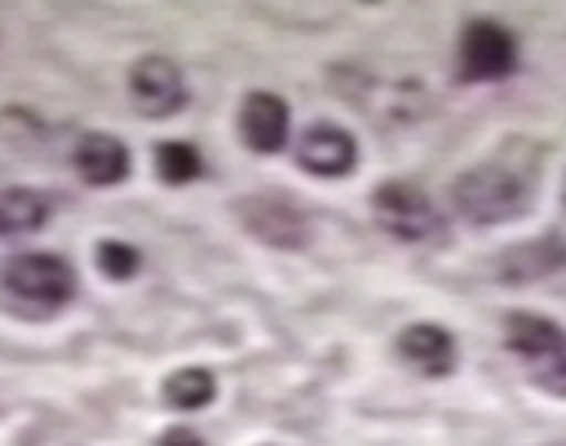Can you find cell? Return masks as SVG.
<instances>
[{
    "label": "cell",
    "instance_id": "cell-1",
    "mask_svg": "<svg viewBox=\"0 0 566 446\" xmlns=\"http://www.w3.org/2000/svg\"><path fill=\"white\" fill-rule=\"evenodd\" d=\"M538 188V153L524 142L495 149L453 181V203L471 224H510L524 217Z\"/></svg>",
    "mask_w": 566,
    "mask_h": 446
},
{
    "label": "cell",
    "instance_id": "cell-2",
    "mask_svg": "<svg viewBox=\"0 0 566 446\" xmlns=\"http://www.w3.org/2000/svg\"><path fill=\"white\" fill-rule=\"evenodd\" d=\"M503 341L542 390L566 397V330L535 312H510Z\"/></svg>",
    "mask_w": 566,
    "mask_h": 446
},
{
    "label": "cell",
    "instance_id": "cell-3",
    "mask_svg": "<svg viewBox=\"0 0 566 446\" xmlns=\"http://www.w3.org/2000/svg\"><path fill=\"white\" fill-rule=\"evenodd\" d=\"M371 212L386 235L407 245H424L447 238V220L439 206L429 199V191L411 181H382L371 191Z\"/></svg>",
    "mask_w": 566,
    "mask_h": 446
},
{
    "label": "cell",
    "instance_id": "cell-4",
    "mask_svg": "<svg viewBox=\"0 0 566 446\" xmlns=\"http://www.w3.org/2000/svg\"><path fill=\"white\" fill-rule=\"evenodd\" d=\"M0 283L18 301L35 309H64L78 291V277L71 270V262L50 252H22L11 256L0 270Z\"/></svg>",
    "mask_w": 566,
    "mask_h": 446
},
{
    "label": "cell",
    "instance_id": "cell-5",
    "mask_svg": "<svg viewBox=\"0 0 566 446\" xmlns=\"http://www.w3.org/2000/svg\"><path fill=\"white\" fill-rule=\"evenodd\" d=\"M517 68V40L495 22H471L460 35V75L468 82H500Z\"/></svg>",
    "mask_w": 566,
    "mask_h": 446
},
{
    "label": "cell",
    "instance_id": "cell-6",
    "mask_svg": "<svg viewBox=\"0 0 566 446\" xmlns=\"http://www.w3.org/2000/svg\"><path fill=\"white\" fill-rule=\"evenodd\" d=\"M128 89H132L138 114H146V117H174L188 103V85H185L181 68L167 58H159V53L142 58L132 68Z\"/></svg>",
    "mask_w": 566,
    "mask_h": 446
},
{
    "label": "cell",
    "instance_id": "cell-7",
    "mask_svg": "<svg viewBox=\"0 0 566 446\" xmlns=\"http://www.w3.org/2000/svg\"><path fill=\"white\" fill-rule=\"evenodd\" d=\"M297 167L308 170L312 177H347L358 167V142L347 128L333 121L308 124L297 138Z\"/></svg>",
    "mask_w": 566,
    "mask_h": 446
},
{
    "label": "cell",
    "instance_id": "cell-8",
    "mask_svg": "<svg viewBox=\"0 0 566 446\" xmlns=\"http://www.w3.org/2000/svg\"><path fill=\"white\" fill-rule=\"evenodd\" d=\"M238 132L252 153H280L291 138V106L276 93H248L238 111Z\"/></svg>",
    "mask_w": 566,
    "mask_h": 446
},
{
    "label": "cell",
    "instance_id": "cell-9",
    "mask_svg": "<svg viewBox=\"0 0 566 446\" xmlns=\"http://www.w3.org/2000/svg\"><path fill=\"white\" fill-rule=\"evenodd\" d=\"M397 354L407 369H415L424 380H447L457 369V341L450 336V330L436 323H415L400 330Z\"/></svg>",
    "mask_w": 566,
    "mask_h": 446
},
{
    "label": "cell",
    "instance_id": "cell-10",
    "mask_svg": "<svg viewBox=\"0 0 566 446\" xmlns=\"http://www.w3.org/2000/svg\"><path fill=\"white\" fill-rule=\"evenodd\" d=\"M238 209H241V224L265 245L301 248L308 241V224L301 217V209H294L291 203L270 199V195H252Z\"/></svg>",
    "mask_w": 566,
    "mask_h": 446
},
{
    "label": "cell",
    "instance_id": "cell-11",
    "mask_svg": "<svg viewBox=\"0 0 566 446\" xmlns=\"http://www.w3.org/2000/svg\"><path fill=\"white\" fill-rule=\"evenodd\" d=\"M75 170L85 185L93 188H111L120 185L132 174V153L120 138L114 135H85L75 146Z\"/></svg>",
    "mask_w": 566,
    "mask_h": 446
},
{
    "label": "cell",
    "instance_id": "cell-12",
    "mask_svg": "<svg viewBox=\"0 0 566 446\" xmlns=\"http://www.w3.org/2000/svg\"><path fill=\"white\" fill-rule=\"evenodd\" d=\"M566 266V241L563 235H542L527 245L510 248L500 259V277L510 283H524V280H542L548 273H556Z\"/></svg>",
    "mask_w": 566,
    "mask_h": 446
},
{
    "label": "cell",
    "instance_id": "cell-13",
    "mask_svg": "<svg viewBox=\"0 0 566 446\" xmlns=\"http://www.w3.org/2000/svg\"><path fill=\"white\" fill-rule=\"evenodd\" d=\"M164 401L174 412H202L217 401V380L209 369H177L164 380Z\"/></svg>",
    "mask_w": 566,
    "mask_h": 446
},
{
    "label": "cell",
    "instance_id": "cell-14",
    "mask_svg": "<svg viewBox=\"0 0 566 446\" xmlns=\"http://www.w3.org/2000/svg\"><path fill=\"white\" fill-rule=\"evenodd\" d=\"M50 217V206L40 191L8 188L0 191V235H32Z\"/></svg>",
    "mask_w": 566,
    "mask_h": 446
},
{
    "label": "cell",
    "instance_id": "cell-15",
    "mask_svg": "<svg viewBox=\"0 0 566 446\" xmlns=\"http://www.w3.org/2000/svg\"><path fill=\"white\" fill-rule=\"evenodd\" d=\"M156 174L164 185H188L202 174V156L195 146H188V142H159Z\"/></svg>",
    "mask_w": 566,
    "mask_h": 446
},
{
    "label": "cell",
    "instance_id": "cell-16",
    "mask_svg": "<svg viewBox=\"0 0 566 446\" xmlns=\"http://www.w3.org/2000/svg\"><path fill=\"white\" fill-rule=\"evenodd\" d=\"M138 252L128 245V241H117V238H106L96 245V270L106 277V280H132L138 273Z\"/></svg>",
    "mask_w": 566,
    "mask_h": 446
},
{
    "label": "cell",
    "instance_id": "cell-17",
    "mask_svg": "<svg viewBox=\"0 0 566 446\" xmlns=\"http://www.w3.org/2000/svg\"><path fill=\"white\" fill-rule=\"evenodd\" d=\"M159 446H206L199 433L191 429H167L164 439H159Z\"/></svg>",
    "mask_w": 566,
    "mask_h": 446
},
{
    "label": "cell",
    "instance_id": "cell-18",
    "mask_svg": "<svg viewBox=\"0 0 566 446\" xmlns=\"http://www.w3.org/2000/svg\"><path fill=\"white\" fill-rule=\"evenodd\" d=\"M563 203H566V188H563Z\"/></svg>",
    "mask_w": 566,
    "mask_h": 446
}]
</instances>
